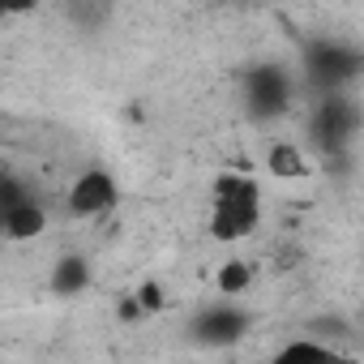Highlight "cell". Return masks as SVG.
Here are the masks:
<instances>
[{"label": "cell", "mask_w": 364, "mask_h": 364, "mask_svg": "<svg viewBox=\"0 0 364 364\" xmlns=\"http://www.w3.org/2000/svg\"><path fill=\"white\" fill-rule=\"evenodd\" d=\"M266 364H347L330 343H317V338H291L283 343Z\"/></svg>", "instance_id": "cell-5"}, {"label": "cell", "mask_w": 364, "mask_h": 364, "mask_svg": "<svg viewBox=\"0 0 364 364\" xmlns=\"http://www.w3.org/2000/svg\"><path fill=\"white\" fill-rule=\"evenodd\" d=\"M262 223V185L253 176H219L215 180V202H210V236L215 240H245Z\"/></svg>", "instance_id": "cell-1"}, {"label": "cell", "mask_w": 364, "mask_h": 364, "mask_svg": "<svg viewBox=\"0 0 364 364\" xmlns=\"http://www.w3.org/2000/svg\"><path fill=\"white\" fill-rule=\"evenodd\" d=\"M266 171L274 180H304L313 167H309V154L296 146V141H274L266 150Z\"/></svg>", "instance_id": "cell-6"}, {"label": "cell", "mask_w": 364, "mask_h": 364, "mask_svg": "<svg viewBox=\"0 0 364 364\" xmlns=\"http://www.w3.org/2000/svg\"><path fill=\"white\" fill-rule=\"evenodd\" d=\"M133 300H137V309H141V317H146V313H159V309H163L167 291H163V283H154V279H150V283H141V287H137V296H133Z\"/></svg>", "instance_id": "cell-9"}, {"label": "cell", "mask_w": 364, "mask_h": 364, "mask_svg": "<svg viewBox=\"0 0 364 364\" xmlns=\"http://www.w3.org/2000/svg\"><path fill=\"white\" fill-rule=\"evenodd\" d=\"M86 287H90V262L82 253H65L52 270V291L56 296H77Z\"/></svg>", "instance_id": "cell-7"}, {"label": "cell", "mask_w": 364, "mask_h": 364, "mask_svg": "<svg viewBox=\"0 0 364 364\" xmlns=\"http://www.w3.org/2000/svg\"><path fill=\"white\" fill-rule=\"evenodd\" d=\"M245 330H249V317H245V313H236V309H210V313H202V317H198V338H202V343H210V347L232 343V338H240Z\"/></svg>", "instance_id": "cell-4"}, {"label": "cell", "mask_w": 364, "mask_h": 364, "mask_svg": "<svg viewBox=\"0 0 364 364\" xmlns=\"http://www.w3.org/2000/svg\"><path fill=\"white\" fill-rule=\"evenodd\" d=\"M65 206H69L73 219H90V223L103 219V215H112V210L120 206V185H116V176L103 171V167L82 171L73 185H69V193H65Z\"/></svg>", "instance_id": "cell-2"}, {"label": "cell", "mask_w": 364, "mask_h": 364, "mask_svg": "<svg viewBox=\"0 0 364 364\" xmlns=\"http://www.w3.org/2000/svg\"><path fill=\"white\" fill-rule=\"evenodd\" d=\"M215 283H219V291H223L228 300H232V296H245V291L253 287V266H249V262H240V257H228V262L219 266Z\"/></svg>", "instance_id": "cell-8"}, {"label": "cell", "mask_w": 364, "mask_h": 364, "mask_svg": "<svg viewBox=\"0 0 364 364\" xmlns=\"http://www.w3.org/2000/svg\"><path fill=\"white\" fill-rule=\"evenodd\" d=\"M0 232L9 240H39L48 232V210L35 198H18L14 206L0 210Z\"/></svg>", "instance_id": "cell-3"}]
</instances>
